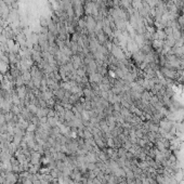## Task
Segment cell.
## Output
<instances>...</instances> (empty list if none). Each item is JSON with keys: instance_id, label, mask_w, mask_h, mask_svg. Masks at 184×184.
<instances>
[{"instance_id": "7a4b0ae2", "label": "cell", "mask_w": 184, "mask_h": 184, "mask_svg": "<svg viewBox=\"0 0 184 184\" xmlns=\"http://www.w3.org/2000/svg\"><path fill=\"white\" fill-rule=\"evenodd\" d=\"M50 21L51 20L47 19L45 16H41V17H40V26H41L42 28H48L49 24H50Z\"/></svg>"}, {"instance_id": "6da1fadb", "label": "cell", "mask_w": 184, "mask_h": 184, "mask_svg": "<svg viewBox=\"0 0 184 184\" xmlns=\"http://www.w3.org/2000/svg\"><path fill=\"white\" fill-rule=\"evenodd\" d=\"M84 21H86V28H87L89 31L93 33V31H95L96 24H98L95 17H93V16L91 15H87L84 17Z\"/></svg>"}]
</instances>
